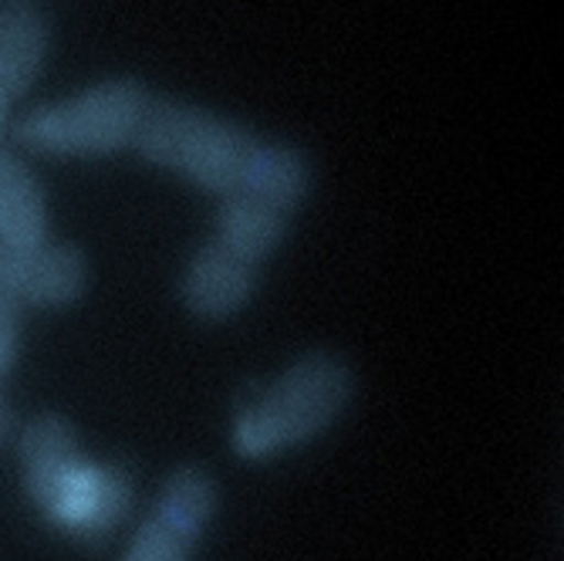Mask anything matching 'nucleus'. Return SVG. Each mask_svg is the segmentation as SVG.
Wrapping results in <instances>:
<instances>
[{
  "instance_id": "obj_11",
  "label": "nucleus",
  "mask_w": 564,
  "mask_h": 561,
  "mask_svg": "<svg viewBox=\"0 0 564 561\" xmlns=\"http://www.w3.org/2000/svg\"><path fill=\"white\" fill-rule=\"evenodd\" d=\"M21 355V312L0 301V382H4Z\"/></svg>"
},
{
  "instance_id": "obj_7",
  "label": "nucleus",
  "mask_w": 564,
  "mask_h": 561,
  "mask_svg": "<svg viewBox=\"0 0 564 561\" xmlns=\"http://www.w3.org/2000/svg\"><path fill=\"white\" fill-rule=\"evenodd\" d=\"M258 271L261 268L247 265L217 240H207L189 258L180 278V298L193 319L227 322L240 315L253 291H258Z\"/></svg>"
},
{
  "instance_id": "obj_9",
  "label": "nucleus",
  "mask_w": 564,
  "mask_h": 561,
  "mask_svg": "<svg viewBox=\"0 0 564 561\" xmlns=\"http://www.w3.org/2000/svg\"><path fill=\"white\" fill-rule=\"evenodd\" d=\"M51 240V217L44 186L31 166L0 145V244L4 247H37Z\"/></svg>"
},
{
  "instance_id": "obj_1",
  "label": "nucleus",
  "mask_w": 564,
  "mask_h": 561,
  "mask_svg": "<svg viewBox=\"0 0 564 561\" xmlns=\"http://www.w3.org/2000/svg\"><path fill=\"white\" fill-rule=\"evenodd\" d=\"M139 157L189 186L227 196H258L294 214L312 193L315 170L301 149L271 142L234 119L189 101L156 98L132 145Z\"/></svg>"
},
{
  "instance_id": "obj_10",
  "label": "nucleus",
  "mask_w": 564,
  "mask_h": 561,
  "mask_svg": "<svg viewBox=\"0 0 564 561\" xmlns=\"http://www.w3.org/2000/svg\"><path fill=\"white\" fill-rule=\"evenodd\" d=\"M291 217L294 214L274 207L268 199H258V196H227L217 207L214 240L220 247H227L230 253H237V258H243L247 265L261 268L284 244V237L291 230Z\"/></svg>"
},
{
  "instance_id": "obj_12",
  "label": "nucleus",
  "mask_w": 564,
  "mask_h": 561,
  "mask_svg": "<svg viewBox=\"0 0 564 561\" xmlns=\"http://www.w3.org/2000/svg\"><path fill=\"white\" fill-rule=\"evenodd\" d=\"M11 433H14V413H11V406L4 402V396H0V443H4Z\"/></svg>"
},
{
  "instance_id": "obj_2",
  "label": "nucleus",
  "mask_w": 564,
  "mask_h": 561,
  "mask_svg": "<svg viewBox=\"0 0 564 561\" xmlns=\"http://www.w3.org/2000/svg\"><path fill=\"white\" fill-rule=\"evenodd\" d=\"M24 490L44 525L75 541L116 535L135 500L132 477L78 446L75 427L58 413H41L18 433Z\"/></svg>"
},
{
  "instance_id": "obj_8",
  "label": "nucleus",
  "mask_w": 564,
  "mask_h": 561,
  "mask_svg": "<svg viewBox=\"0 0 564 561\" xmlns=\"http://www.w3.org/2000/svg\"><path fill=\"white\" fill-rule=\"evenodd\" d=\"M51 47L47 21L31 8L0 11V136L14 126V106L34 88Z\"/></svg>"
},
{
  "instance_id": "obj_5",
  "label": "nucleus",
  "mask_w": 564,
  "mask_h": 561,
  "mask_svg": "<svg viewBox=\"0 0 564 561\" xmlns=\"http://www.w3.org/2000/svg\"><path fill=\"white\" fill-rule=\"evenodd\" d=\"M220 507V487L203 467H176L119 561H193Z\"/></svg>"
},
{
  "instance_id": "obj_6",
  "label": "nucleus",
  "mask_w": 564,
  "mask_h": 561,
  "mask_svg": "<svg viewBox=\"0 0 564 561\" xmlns=\"http://www.w3.org/2000/svg\"><path fill=\"white\" fill-rule=\"evenodd\" d=\"M88 288V261L78 247L37 244L4 247L0 244V301L11 309H72Z\"/></svg>"
},
{
  "instance_id": "obj_4",
  "label": "nucleus",
  "mask_w": 564,
  "mask_h": 561,
  "mask_svg": "<svg viewBox=\"0 0 564 561\" xmlns=\"http://www.w3.org/2000/svg\"><path fill=\"white\" fill-rule=\"evenodd\" d=\"M152 91L139 78H106L78 95L41 101L14 119L21 149L44 160H101L135 145Z\"/></svg>"
},
{
  "instance_id": "obj_3",
  "label": "nucleus",
  "mask_w": 564,
  "mask_h": 561,
  "mask_svg": "<svg viewBox=\"0 0 564 561\" xmlns=\"http://www.w3.org/2000/svg\"><path fill=\"white\" fill-rule=\"evenodd\" d=\"M355 369L332 348L304 352L274 382L240 399L230 420V450L243 464H268L315 443L355 399Z\"/></svg>"
}]
</instances>
